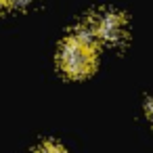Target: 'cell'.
Returning <instances> with one entry per match:
<instances>
[{
    "label": "cell",
    "mask_w": 153,
    "mask_h": 153,
    "mask_svg": "<svg viewBox=\"0 0 153 153\" xmlns=\"http://www.w3.org/2000/svg\"><path fill=\"white\" fill-rule=\"evenodd\" d=\"M94 65H97V53L92 42L74 34L61 44L59 67L69 78H86L88 74H92Z\"/></svg>",
    "instance_id": "1"
},
{
    "label": "cell",
    "mask_w": 153,
    "mask_h": 153,
    "mask_svg": "<svg viewBox=\"0 0 153 153\" xmlns=\"http://www.w3.org/2000/svg\"><path fill=\"white\" fill-rule=\"evenodd\" d=\"M94 32V38L109 44V46H117L126 40L128 34V23L126 17L117 11H105L97 17V21L90 25Z\"/></svg>",
    "instance_id": "2"
},
{
    "label": "cell",
    "mask_w": 153,
    "mask_h": 153,
    "mask_svg": "<svg viewBox=\"0 0 153 153\" xmlns=\"http://www.w3.org/2000/svg\"><path fill=\"white\" fill-rule=\"evenodd\" d=\"M34 153H65V149H63L59 143H44V145H40Z\"/></svg>",
    "instance_id": "3"
},
{
    "label": "cell",
    "mask_w": 153,
    "mask_h": 153,
    "mask_svg": "<svg viewBox=\"0 0 153 153\" xmlns=\"http://www.w3.org/2000/svg\"><path fill=\"white\" fill-rule=\"evenodd\" d=\"M145 113H147L149 122H153V97L147 99V103H145Z\"/></svg>",
    "instance_id": "4"
},
{
    "label": "cell",
    "mask_w": 153,
    "mask_h": 153,
    "mask_svg": "<svg viewBox=\"0 0 153 153\" xmlns=\"http://www.w3.org/2000/svg\"><path fill=\"white\" fill-rule=\"evenodd\" d=\"M9 4H13V7H19V9H23L25 4H30V0H9Z\"/></svg>",
    "instance_id": "5"
},
{
    "label": "cell",
    "mask_w": 153,
    "mask_h": 153,
    "mask_svg": "<svg viewBox=\"0 0 153 153\" xmlns=\"http://www.w3.org/2000/svg\"><path fill=\"white\" fill-rule=\"evenodd\" d=\"M7 4H9V0H0V9H4Z\"/></svg>",
    "instance_id": "6"
}]
</instances>
